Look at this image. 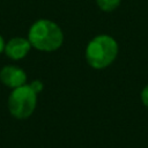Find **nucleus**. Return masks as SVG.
I'll return each mask as SVG.
<instances>
[{"mask_svg":"<svg viewBox=\"0 0 148 148\" xmlns=\"http://www.w3.org/2000/svg\"><path fill=\"white\" fill-rule=\"evenodd\" d=\"M27 38L29 39L32 49L40 52H53L62 45L64 32L54 21L39 18L30 25Z\"/></svg>","mask_w":148,"mask_h":148,"instance_id":"f257e3e1","label":"nucleus"},{"mask_svg":"<svg viewBox=\"0 0 148 148\" xmlns=\"http://www.w3.org/2000/svg\"><path fill=\"white\" fill-rule=\"evenodd\" d=\"M119 52L117 40L106 34L97 35L89 40L84 50L87 64L94 69H104L112 65Z\"/></svg>","mask_w":148,"mask_h":148,"instance_id":"f03ea898","label":"nucleus"},{"mask_svg":"<svg viewBox=\"0 0 148 148\" xmlns=\"http://www.w3.org/2000/svg\"><path fill=\"white\" fill-rule=\"evenodd\" d=\"M37 96L38 95L32 90L29 83L12 89L7 99V106L10 116L20 120L28 119L36 110Z\"/></svg>","mask_w":148,"mask_h":148,"instance_id":"7ed1b4c3","label":"nucleus"},{"mask_svg":"<svg viewBox=\"0 0 148 148\" xmlns=\"http://www.w3.org/2000/svg\"><path fill=\"white\" fill-rule=\"evenodd\" d=\"M28 76L23 68L15 65H6L0 69V82L10 89L18 88L27 83Z\"/></svg>","mask_w":148,"mask_h":148,"instance_id":"20e7f679","label":"nucleus"},{"mask_svg":"<svg viewBox=\"0 0 148 148\" xmlns=\"http://www.w3.org/2000/svg\"><path fill=\"white\" fill-rule=\"evenodd\" d=\"M31 49H32V46L28 38L16 36L6 42L3 53L10 60L18 61V60H22L23 58H25Z\"/></svg>","mask_w":148,"mask_h":148,"instance_id":"39448f33","label":"nucleus"},{"mask_svg":"<svg viewBox=\"0 0 148 148\" xmlns=\"http://www.w3.org/2000/svg\"><path fill=\"white\" fill-rule=\"evenodd\" d=\"M121 0H96L98 8L103 12H113L120 5Z\"/></svg>","mask_w":148,"mask_h":148,"instance_id":"423d86ee","label":"nucleus"},{"mask_svg":"<svg viewBox=\"0 0 148 148\" xmlns=\"http://www.w3.org/2000/svg\"><path fill=\"white\" fill-rule=\"evenodd\" d=\"M29 86L32 88V90L38 95L39 92H42L43 91V89H44V84H43V82L40 81V80H34V81H31L30 83H29Z\"/></svg>","mask_w":148,"mask_h":148,"instance_id":"0eeeda50","label":"nucleus"},{"mask_svg":"<svg viewBox=\"0 0 148 148\" xmlns=\"http://www.w3.org/2000/svg\"><path fill=\"white\" fill-rule=\"evenodd\" d=\"M140 98H141L142 104H143L146 108H148V84H146V86L142 88V90H141V92H140Z\"/></svg>","mask_w":148,"mask_h":148,"instance_id":"6e6552de","label":"nucleus"},{"mask_svg":"<svg viewBox=\"0 0 148 148\" xmlns=\"http://www.w3.org/2000/svg\"><path fill=\"white\" fill-rule=\"evenodd\" d=\"M5 45H6L5 38L0 35V54H1V53H3V51H5Z\"/></svg>","mask_w":148,"mask_h":148,"instance_id":"1a4fd4ad","label":"nucleus"}]
</instances>
